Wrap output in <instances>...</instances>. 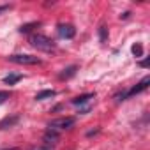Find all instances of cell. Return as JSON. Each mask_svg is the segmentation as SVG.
<instances>
[{"instance_id":"cell-1","label":"cell","mask_w":150,"mask_h":150,"mask_svg":"<svg viewBox=\"0 0 150 150\" xmlns=\"http://www.w3.org/2000/svg\"><path fill=\"white\" fill-rule=\"evenodd\" d=\"M30 44H32L35 50L44 51V53H53V51L57 50V44H55L50 37H46V35H42V34H34V35H30Z\"/></svg>"},{"instance_id":"cell-2","label":"cell","mask_w":150,"mask_h":150,"mask_svg":"<svg viewBox=\"0 0 150 150\" xmlns=\"http://www.w3.org/2000/svg\"><path fill=\"white\" fill-rule=\"evenodd\" d=\"M74 122H76V118L74 117H60V118H55V120H51L50 124H48V129H51V131H64V129H69V127H72L74 125Z\"/></svg>"},{"instance_id":"cell-3","label":"cell","mask_w":150,"mask_h":150,"mask_svg":"<svg viewBox=\"0 0 150 150\" xmlns=\"http://www.w3.org/2000/svg\"><path fill=\"white\" fill-rule=\"evenodd\" d=\"M7 60L20 64V65H39L41 64V58L32 57V55H11V57H7Z\"/></svg>"},{"instance_id":"cell-4","label":"cell","mask_w":150,"mask_h":150,"mask_svg":"<svg viewBox=\"0 0 150 150\" xmlns=\"http://www.w3.org/2000/svg\"><path fill=\"white\" fill-rule=\"evenodd\" d=\"M57 32H58V35L62 39H72L74 34H76V28H74L72 25H69V23H60L57 27Z\"/></svg>"},{"instance_id":"cell-5","label":"cell","mask_w":150,"mask_h":150,"mask_svg":"<svg viewBox=\"0 0 150 150\" xmlns=\"http://www.w3.org/2000/svg\"><path fill=\"white\" fill-rule=\"evenodd\" d=\"M58 139H60V134H58L57 131H51V129H48V131L42 134V141H44V146H51V145H57V143H58Z\"/></svg>"},{"instance_id":"cell-6","label":"cell","mask_w":150,"mask_h":150,"mask_svg":"<svg viewBox=\"0 0 150 150\" xmlns=\"http://www.w3.org/2000/svg\"><path fill=\"white\" fill-rule=\"evenodd\" d=\"M148 83H150V78H148V76H146V78H143L136 87H132L131 90H127V92H125V99H127V97H131V96H136V94H139V92H143V90H146Z\"/></svg>"},{"instance_id":"cell-7","label":"cell","mask_w":150,"mask_h":150,"mask_svg":"<svg viewBox=\"0 0 150 150\" xmlns=\"http://www.w3.org/2000/svg\"><path fill=\"white\" fill-rule=\"evenodd\" d=\"M18 120H20V117H18V115H14V117H7V118H4L2 122H0V129L13 127L14 124H18Z\"/></svg>"},{"instance_id":"cell-8","label":"cell","mask_w":150,"mask_h":150,"mask_svg":"<svg viewBox=\"0 0 150 150\" xmlns=\"http://www.w3.org/2000/svg\"><path fill=\"white\" fill-rule=\"evenodd\" d=\"M76 65H69L67 69H64L62 72H60V80H69V78H72L74 74H76Z\"/></svg>"},{"instance_id":"cell-9","label":"cell","mask_w":150,"mask_h":150,"mask_svg":"<svg viewBox=\"0 0 150 150\" xmlns=\"http://www.w3.org/2000/svg\"><path fill=\"white\" fill-rule=\"evenodd\" d=\"M94 97H96L94 94H83V96H80V97H74V99H72V104L81 106V104L88 103V101H90V99H94Z\"/></svg>"},{"instance_id":"cell-10","label":"cell","mask_w":150,"mask_h":150,"mask_svg":"<svg viewBox=\"0 0 150 150\" xmlns=\"http://www.w3.org/2000/svg\"><path fill=\"white\" fill-rule=\"evenodd\" d=\"M21 78H23L21 74H7V76L4 78V83H6V85H14V83H18Z\"/></svg>"},{"instance_id":"cell-11","label":"cell","mask_w":150,"mask_h":150,"mask_svg":"<svg viewBox=\"0 0 150 150\" xmlns=\"http://www.w3.org/2000/svg\"><path fill=\"white\" fill-rule=\"evenodd\" d=\"M55 96H57L55 90H42V92H39L35 96V99L37 101H44V99H50V97H55Z\"/></svg>"},{"instance_id":"cell-12","label":"cell","mask_w":150,"mask_h":150,"mask_svg":"<svg viewBox=\"0 0 150 150\" xmlns=\"http://www.w3.org/2000/svg\"><path fill=\"white\" fill-rule=\"evenodd\" d=\"M39 25H41L39 21H34V23H27V25H21V27H20V32H21V34H28L32 28H35V27H39Z\"/></svg>"},{"instance_id":"cell-13","label":"cell","mask_w":150,"mask_h":150,"mask_svg":"<svg viewBox=\"0 0 150 150\" xmlns=\"http://www.w3.org/2000/svg\"><path fill=\"white\" fill-rule=\"evenodd\" d=\"M99 37H101V42H103V44L108 41V28H106L104 25L99 27Z\"/></svg>"},{"instance_id":"cell-14","label":"cell","mask_w":150,"mask_h":150,"mask_svg":"<svg viewBox=\"0 0 150 150\" xmlns=\"http://www.w3.org/2000/svg\"><path fill=\"white\" fill-rule=\"evenodd\" d=\"M131 51H132V55L138 58V57H141V55H143V46H141L139 42H136V44L131 48Z\"/></svg>"},{"instance_id":"cell-15","label":"cell","mask_w":150,"mask_h":150,"mask_svg":"<svg viewBox=\"0 0 150 150\" xmlns=\"http://www.w3.org/2000/svg\"><path fill=\"white\" fill-rule=\"evenodd\" d=\"M9 97H11V94H9V92H6V90H0V103L7 101Z\"/></svg>"},{"instance_id":"cell-16","label":"cell","mask_w":150,"mask_h":150,"mask_svg":"<svg viewBox=\"0 0 150 150\" xmlns=\"http://www.w3.org/2000/svg\"><path fill=\"white\" fill-rule=\"evenodd\" d=\"M28 150H55L53 146H44V145H41V146H30Z\"/></svg>"},{"instance_id":"cell-17","label":"cell","mask_w":150,"mask_h":150,"mask_svg":"<svg viewBox=\"0 0 150 150\" xmlns=\"http://www.w3.org/2000/svg\"><path fill=\"white\" fill-rule=\"evenodd\" d=\"M13 6H9V4H6V6H0V14H2V13H6V11H9Z\"/></svg>"},{"instance_id":"cell-18","label":"cell","mask_w":150,"mask_h":150,"mask_svg":"<svg viewBox=\"0 0 150 150\" xmlns=\"http://www.w3.org/2000/svg\"><path fill=\"white\" fill-rule=\"evenodd\" d=\"M148 65V60H141V67H146Z\"/></svg>"},{"instance_id":"cell-19","label":"cell","mask_w":150,"mask_h":150,"mask_svg":"<svg viewBox=\"0 0 150 150\" xmlns=\"http://www.w3.org/2000/svg\"><path fill=\"white\" fill-rule=\"evenodd\" d=\"M4 150H20V148H16V146H13V148H4Z\"/></svg>"}]
</instances>
